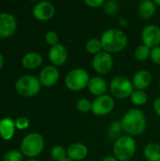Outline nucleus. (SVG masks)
Instances as JSON below:
<instances>
[{
    "mask_svg": "<svg viewBox=\"0 0 160 161\" xmlns=\"http://www.w3.org/2000/svg\"><path fill=\"white\" fill-rule=\"evenodd\" d=\"M16 20L10 13H0V37L7 38L11 36L16 30Z\"/></svg>",
    "mask_w": 160,
    "mask_h": 161,
    "instance_id": "obj_12",
    "label": "nucleus"
},
{
    "mask_svg": "<svg viewBox=\"0 0 160 161\" xmlns=\"http://www.w3.org/2000/svg\"><path fill=\"white\" fill-rule=\"evenodd\" d=\"M132 103L136 106H143L148 101V96L144 91L135 90L130 96Z\"/></svg>",
    "mask_w": 160,
    "mask_h": 161,
    "instance_id": "obj_22",
    "label": "nucleus"
},
{
    "mask_svg": "<svg viewBox=\"0 0 160 161\" xmlns=\"http://www.w3.org/2000/svg\"><path fill=\"white\" fill-rule=\"evenodd\" d=\"M85 4L89 6L90 8H97L103 7V5L105 4V1L104 0H85Z\"/></svg>",
    "mask_w": 160,
    "mask_h": 161,
    "instance_id": "obj_33",
    "label": "nucleus"
},
{
    "mask_svg": "<svg viewBox=\"0 0 160 161\" xmlns=\"http://www.w3.org/2000/svg\"><path fill=\"white\" fill-rule=\"evenodd\" d=\"M41 82L32 75H23L15 83V89L18 93L25 97H32L39 93Z\"/></svg>",
    "mask_w": 160,
    "mask_h": 161,
    "instance_id": "obj_6",
    "label": "nucleus"
},
{
    "mask_svg": "<svg viewBox=\"0 0 160 161\" xmlns=\"http://www.w3.org/2000/svg\"><path fill=\"white\" fill-rule=\"evenodd\" d=\"M143 44L153 49L160 44V27L156 25H146L141 32Z\"/></svg>",
    "mask_w": 160,
    "mask_h": 161,
    "instance_id": "obj_10",
    "label": "nucleus"
},
{
    "mask_svg": "<svg viewBox=\"0 0 160 161\" xmlns=\"http://www.w3.org/2000/svg\"><path fill=\"white\" fill-rule=\"evenodd\" d=\"M102 44H101V41L96 39V38H91L90 39L87 43H86V50L91 54V55H97L98 53L101 52L102 50Z\"/></svg>",
    "mask_w": 160,
    "mask_h": 161,
    "instance_id": "obj_23",
    "label": "nucleus"
},
{
    "mask_svg": "<svg viewBox=\"0 0 160 161\" xmlns=\"http://www.w3.org/2000/svg\"><path fill=\"white\" fill-rule=\"evenodd\" d=\"M3 62H4V59H3V56L0 54V70H1V68H2V66H3Z\"/></svg>",
    "mask_w": 160,
    "mask_h": 161,
    "instance_id": "obj_37",
    "label": "nucleus"
},
{
    "mask_svg": "<svg viewBox=\"0 0 160 161\" xmlns=\"http://www.w3.org/2000/svg\"><path fill=\"white\" fill-rule=\"evenodd\" d=\"M143 155L148 161H160V145L156 142L148 143L144 147Z\"/></svg>",
    "mask_w": 160,
    "mask_h": 161,
    "instance_id": "obj_21",
    "label": "nucleus"
},
{
    "mask_svg": "<svg viewBox=\"0 0 160 161\" xmlns=\"http://www.w3.org/2000/svg\"><path fill=\"white\" fill-rule=\"evenodd\" d=\"M137 149L136 141L131 136H120L116 139L113 145V154L117 160H130Z\"/></svg>",
    "mask_w": 160,
    "mask_h": 161,
    "instance_id": "obj_3",
    "label": "nucleus"
},
{
    "mask_svg": "<svg viewBox=\"0 0 160 161\" xmlns=\"http://www.w3.org/2000/svg\"><path fill=\"white\" fill-rule=\"evenodd\" d=\"M63 161H74V160H72V159H70V158H66L65 160H63Z\"/></svg>",
    "mask_w": 160,
    "mask_h": 161,
    "instance_id": "obj_40",
    "label": "nucleus"
},
{
    "mask_svg": "<svg viewBox=\"0 0 160 161\" xmlns=\"http://www.w3.org/2000/svg\"><path fill=\"white\" fill-rule=\"evenodd\" d=\"M15 123L8 117L0 120V136L4 140H10L15 131Z\"/></svg>",
    "mask_w": 160,
    "mask_h": 161,
    "instance_id": "obj_18",
    "label": "nucleus"
},
{
    "mask_svg": "<svg viewBox=\"0 0 160 161\" xmlns=\"http://www.w3.org/2000/svg\"><path fill=\"white\" fill-rule=\"evenodd\" d=\"M151 48H149L148 46L144 45V44H141L140 46L137 47V49L135 50V53H134V56L135 58L140 60V61H144L146 60L148 58H150V55H151Z\"/></svg>",
    "mask_w": 160,
    "mask_h": 161,
    "instance_id": "obj_24",
    "label": "nucleus"
},
{
    "mask_svg": "<svg viewBox=\"0 0 160 161\" xmlns=\"http://www.w3.org/2000/svg\"><path fill=\"white\" fill-rule=\"evenodd\" d=\"M103 8L104 11L108 14V15H113L115 13H117L120 9V6L119 3L115 0H108V1H105V4L103 5Z\"/></svg>",
    "mask_w": 160,
    "mask_h": 161,
    "instance_id": "obj_26",
    "label": "nucleus"
},
{
    "mask_svg": "<svg viewBox=\"0 0 160 161\" xmlns=\"http://www.w3.org/2000/svg\"><path fill=\"white\" fill-rule=\"evenodd\" d=\"M91 105L92 103L89 99L81 98L76 102V108L78 109V111L82 113H87L90 110H91Z\"/></svg>",
    "mask_w": 160,
    "mask_h": 161,
    "instance_id": "obj_27",
    "label": "nucleus"
},
{
    "mask_svg": "<svg viewBox=\"0 0 160 161\" xmlns=\"http://www.w3.org/2000/svg\"><path fill=\"white\" fill-rule=\"evenodd\" d=\"M23 155L19 151H9L4 156V161H23Z\"/></svg>",
    "mask_w": 160,
    "mask_h": 161,
    "instance_id": "obj_28",
    "label": "nucleus"
},
{
    "mask_svg": "<svg viewBox=\"0 0 160 161\" xmlns=\"http://www.w3.org/2000/svg\"><path fill=\"white\" fill-rule=\"evenodd\" d=\"M15 126L21 130L26 129L29 126V120L25 117H20L15 121Z\"/></svg>",
    "mask_w": 160,
    "mask_h": 161,
    "instance_id": "obj_31",
    "label": "nucleus"
},
{
    "mask_svg": "<svg viewBox=\"0 0 160 161\" xmlns=\"http://www.w3.org/2000/svg\"><path fill=\"white\" fill-rule=\"evenodd\" d=\"M123 130V128H122V125H121V122H115V123H113V124H111L110 125V126H109V128H108V134H109V136L110 137H120L119 136V134H120V132Z\"/></svg>",
    "mask_w": 160,
    "mask_h": 161,
    "instance_id": "obj_29",
    "label": "nucleus"
},
{
    "mask_svg": "<svg viewBox=\"0 0 160 161\" xmlns=\"http://www.w3.org/2000/svg\"><path fill=\"white\" fill-rule=\"evenodd\" d=\"M55 14V7L52 3L42 1L37 3L33 8V15L40 21L50 20Z\"/></svg>",
    "mask_w": 160,
    "mask_h": 161,
    "instance_id": "obj_11",
    "label": "nucleus"
},
{
    "mask_svg": "<svg viewBox=\"0 0 160 161\" xmlns=\"http://www.w3.org/2000/svg\"><path fill=\"white\" fill-rule=\"evenodd\" d=\"M134 86L132 81L124 76L114 77L109 85V90L112 95L118 99H125L133 93Z\"/></svg>",
    "mask_w": 160,
    "mask_h": 161,
    "instance_id": "obj_7",
    "label": "nucleus"
},
{
    "mask_svg": "<svg viewBox=\"0 0 160 161\" xmlns=\"http://www.w3.org/2000/svg\"><path fill=\"white\" fill-rule=\"evenodd\" d=\"M26 161H39V160H37V159H35V158H30V159H28V160H26Z\"/></svg>",
    "mask_w": 160,
    "mask_h": 161,
    "instance_id": "obj_39",
    "label": "nucleus"
},
{
    "mask_svg": "<svg viewBox=\"0 0 160 161\" xmlns=\"http://www.w3.org/2000/svg\"><path fill=\"white\" fill-rule=\"evenodd\" d=\"M88 155V148L81 142H75L71 144L67 149L68 158L74 161H80L84 159Z\"/></svg>",
    "mask_w": 160,
    "mask_h": 161,
    "instance_id": "obj_16",
    "label": "nucleus"
},
{
    "mask_svg": "<svg viewBox=\"0 0 160 161\" xmlns=\"http://www.w3.org/2000/svg\"><path fill=\"white\" fill-rule=\"evenodd\" d=\"M151 59L157 63V64H160V45L157 47H155L151 50V55H150Z\"/></svg>",
    "mask_w": 160,
    "mask_h": 161,
    "instance_id": "obj_32",
    "label": "nucleus"
},
{
    "mask_svg": "<svg viewBox=\"0 0 160 161\" xmlns=\"http://www.w3.org/2000/svg\"><path fill=\"white\" fill-rule=\"evenodd\" d=\"M115 107L114 99L108 94L96 97L91 105V111L96 116H106L109 114Z\"/></svg>",
    "mask_w": 160,
    "mask_h": 161,
    "instance_id": "obj_8",
    "label": "nucleus"
},
{
    "mask_svg": "<svg viewBox=\"0 0 160 161\" xmlns=\"http://www.w3.org/2000/svg\"><path fill=\"white\" fill-rule=\"evenodd\" d=\"M113 67V58L112 56L106 52L101 51L94 56L92 59V68L98 74L104 75L108 73Z\"/></svg>",
    "mask_w": 160,
    "mask_h": 161,
    "instance_id": "obj_9",
    "label": "nucleus"
},
{
    "mask_svg": "<svg viewBox=\"0 0 160 161\" xmlns=\"http://www.w3.org/2000/svg\"><path fill=\"white\" fill-rule=\"evenodd\" d=\"M152 82V75L147 70H140L138 71L132 79L133 86L136 90L143 91L148 88Z\"/></svg>",
    "mask_w": 160,
    "mask_h": 161,
    "instance_id": "obj_15",
    "label": "nucleus"
},
{
    "mask_svg": "<svg viewBox=\"0 0 160 161\" xmlns=\"http://www.w3.org/2000/svg\"><path fill=\"white\" fill-rule=\"evenodd\" d=\"M101 161H118V160H117V158H116L114 156H107V157L103 158Z\"/></svg>",
    "mask_w": 160,
    "mask_h": 161,
    "instance_id": "obj_35",
    "label": "nucleus"
},
{
    "mask_svg": "<svg viewBox=\"0 0 160 161\" xmlns=\"http://www.w3.org/2000/svg\"><path fill=\"white\" fill-rule=\"evenodd\" d=\"M157 6L155 1L145 0L142 1L138 7V13L141 18L142 19H149L153 17L156 13Z\"/></svg>",
    "mask_w": 160,
    "mask_h": 161,
    "instance_id": "obj_20",
    "label": "nucleus"
},
{
    "mask_svg": "<svg viewBox=\"0 0 160 161\" xmlns=\"http://www.w3.org/2000/svg\"><path fill=\"white\" fill-rule=\"evenodd\" d=\"M154 109H155L156 113L160 117V97L157 98L154 101Z\"/></svg>",
    "mask_w": 160,
    "mask_h": 161,
    "instance_id": "obj_34",
    "label": "nucleus"
},
{
    "mask_svg": "<svg viewBox=\"0 0 160 161\" xmlns=\"http://www.w3.org/2000/svg\"><path fill=\"white\" fill-rule=\"evenodd\" d=\"M90 79V75L86 70L75 68L70 71L65 76V86L72 92H79L88 87Z\"/></svg>",
    "mask_w": 160,
    "mask_h": 161,
    "instance_id": "obj_4",
    "label": "nucleus"
},
{
    "mask_svg": "<svg viewBox=\"0 0 160 161\" xmlns=\"http://www.w3.org/2000/svg\"><path fill=\"white\" fill-rule=\"evenodd\" d=\"M45 41L49 45L54 46L58 43V36L55 31H48L45 34Z\"/></svg>",
    "mask_w": 160,
    "mask_h": 161,
    "instance_id": "obj_30",
    "label": "nucleus"
},
{
    "mask_svg": "<svg viewBox=\"0 0 160 161\" xmlns=\"http://www.w3.org/2000/svg\"><path fill=\"white\" fill-rule=\"evenodd\" d=\"M155 3H156V5H158L160 7V0H156L155 1Z\"/></svg>",
    "mask_w": 160,
    "mask_h": 161,
    "instance_id": "obj_38",
    "label": "nucleus"
},
{
    "mask_svg": "<svg viewBox=\"0 0 160 161\" xmlns=\"http://www.w3.org/2000/svg\"><path fill=\"white\" fill-rule=\"evenodd\" d=\"M101 44L104 51L108 53H118L124 50L127 43L126 34L119 28H109L101 36Z\"/></svg>",
    "mask_w": 160,
    "mask_h": 161,
    "instance_id": "obj_2",
    "label": "nucleus"
},
{
    "mask_svg": "<svg viewBox=\"0 0 160 161\" xmlns=\"http://www.w3.org/2000/svg\"><path fill=\"white\" fill-rule=\"evenodd\" d=\"M59 78L58 70L54 66H46L40 74V82L45 87L54 86Z\"/></svg>",
    "mask_w": 160,
    "mask_h": 161,
    "instance_id": "obj_14",
    "label": "nucleus"
},
{
    "mask_svg": "<svg viewBox=\"0 0 160 161\" xmlns=\"http://www.w3.org/2000/svg\"><path fill=\"white\" fill-rule=\"evenodd\" d=\"M123 130L128 136H139L146 128V118L139 108H131L124 115L121 121Z\"/></svg>",
    "mask_w": 160,
    "mask_h": 161,
    "instance_id": "obj_1",
    "label": "nucleus"
},
{
    "mask_svg": "<svg viewBox=\"0 0 160 161\" xmlns=\"http://www.w3.org/2000/svg\"><path fill=\"white\" fill-rule=\"evenodd\" d=\"M120 25H122V26H127V21L125 19H121L120 20Z\"/></svg>",
    "mask_w": 160,
    "mask_h": 161,
    "instance_id": "obj_36",
    "label": "nucleus"
},
{
    "mask_svg": "<svg viewBox=\"0 0 160 161\" xmlns=\"http://www.w3.org/2000/svg\"><path fill=\"white\" fill-rule=\"evenodd\" d=\"M49 58L51 62L56 66L63 65L68 58V51L66 47L61 43L51 46L49 50Z\"/></svg>",
    "mask_w": 160,
    "mask_h": 161,
    "instance_id": "obj_13",
    "label": "nucleus"
},
{
    "mask_svg": "<svg viewBox=\"0 0 160 161\" xmlns=\"http://www.w3.org/2000/svg\"><path fill=\"white\" fill-rule=\"evenodd\" d=\"M88 89L92 95L99 97L106 93L108 85L104 78L100 76H94L90 79V82L88 84Z\"/></svg>",
    "mask_w": 160,
    "mask_h": 161,
    "instance_id": "obj_17",
    "label": "nucleus"
},
{
    "mask_svg": "<svg viewBox=\"0 0 160 161\" xmlns=\"http://www.w3.org/2000/svg\"><path fill=\"white\" fill-rule=\"evenodd\" d=\"M44 148V140L39 133L28 134L22 142L21 151L28 158H35L39 156Z\"/></svg>",
    "mask_w": 160,
    "mask_h": 161,
    "instance_id": "obj_5",
    "label": "nucleus"
},
{
    "mask_svg": "<svg viewBox=\"0 0 160 161\" xmlns=\"http://www.w3.org/2000/svg\"><path fill=\"white\" fill-rule=\"evenodd\" d=\"M42 62V57L40 53L37 52H29L25 54L22 59L23 66L26 69L32 70L38 68Z\"/></svg>",
    "mask_w": 160,
    "mask_h": 161,
    "instance_id": "obj_19",
    "label": "nucleus"
},
{
    "mask_svg": "<svg viewBox=\"0 0 160 161\" xmlns=\"http://www.w3.org/2000/svg\"><path fill=\"white\" fill-rule=\"evenodd\" d=\"M67 157V150L60 145H57L52 148L51 150V158L55 161H63L66 159Z\"/></svg>",
    "mask_w": 160,
    "mask_h": 161,
    "instance_id": "obj_25",
    "label": "nucleus"
}]
</instances>
